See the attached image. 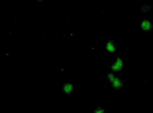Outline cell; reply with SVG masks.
Listing matches in <instances>:
<instances>
[{
    "instance_id": "1",
    "label": "cell",
    "mask_w": 153,
    "mask_h": 113,
    "mask_svg": "<svg viewBox=\"0 0 153 113\" xmlns=\"http://www.w3.org/2000/svg\"><path fill=\"white\" fill-rule=\"evenodd\" d=\"M123 68H124V61L119 57L116 60V61H115L111 66V70L114 72L120 71L123 70Z\"/></svg>"
},
{
    "instance_id": "2",
    "label": "cell",
    "mask_w": 153,
    "mask_h": 113,
    "mask_svg": "<svg viewBox=\"0 0 153 113\" xmlns=\"http://www.w3.org/2000/svg\"><path fill=\"white\" fill-rule=\"evenodd\" d=\"M141 28L143 31H150L152 29V23L150 22V21L144 19L141 22Z\"/></svg>"
},
{
    "instance_id": "3",
    "label": "cell",
    "mask_w": 153,
    "mask_h": 113,
    "mask_svg": "<svg viewBox=\"0 0 153 113\" xmlns=\"http://www.w3.org/2000/svg\"><path fill=\"white\" fill-rule=\"evenodd\" d=\"M106 50L109 53H115L117 50V47H116V43L113 40H109L107 45H106Z\"/></svg>"
},
{
    "instance_id": "4",
    "label": "cell",
    "mask_w": 153,
    "mask_h": 113,
    "mask_svg": "<svg viewBox=\"0 0 153 113\" xmlns=\"http://www.w3.org/2000/svg\"><path fill=\"white\" fill-rule=\"evenodd\" d=\"M112 87L115 89H120L123 87V81L119 79V78H116L112 82H111Z\"/></svg>"
},
{
    "instance_id": "5",
    "label": "cell",
    "mask_w": 153,
    "mask_h": 113,
    "mask_svg": "<svg viewBox=\"0 0 153 113\" xmlns=\"http://www.w3.org/2000/svg\"><path fill=\"white\" fill-rule=\"evenodd\" d=\"M73 91V85L72 83H66L63 86V92L66 94H72V92Z\"/></svg>"
},
{
    "instance_id": "6",
    "label": "cell",
    "mask_w": 153,
    "mask_h": 113,
    "mask_svg": "<svg viewBox=\"0 0 153 113\" xmlns=\"http://www.w3.org/2000/svg\"><path fill=\"white\" fill-rule=\"evenodd\" d=\"M150 10H151V6H149V5H144V6H143V8H142V11H143V12H150Z\"/></svg>"
},
{
    "instance_id": "7",
    "label": "cell",
    "mask_w": 153,
    "mask_h": 113,
    "mask_svg": "<svg viewBox=\"0 0 153 113\" xmlns=\"http://www.w3.org/2000/svg\"><path fill=\"white\" fill-rule=\"evenodd\" d=\"M117 77L115 76V74L114 73H109V74H108V81L111 83L115 79H116Z\"/></svg>"
},
{
    "instance_id": "8",
    "label": "cell",
    "mask_w": 153,
    "mask_h": 113,
    "mask_svg": "<svg viewBox=\"0 0 153 113\" xmlns=\"http://www.w3.org/2000/svg\"><path fill=\"white\" fill-rule=\"evenodd\" d=\"M94 113H104V110L101 107H97L94 110Z\"/></svg>"
},
{
    "instance_id": "9",
    "label": "cell",
    "mask_w": 153,
    "mask_h": 113,
    "mask_svg": "<svg viewBox=\"0 0 153 113\" xmlns=\"http://www.w3.org/2000/svg\"><path fill=\"white\" fill-rule=\"evenodd\" d=\"M36 1H38V2H42V1H44V0H36Z\"/></svg>"
}]
</instances>
